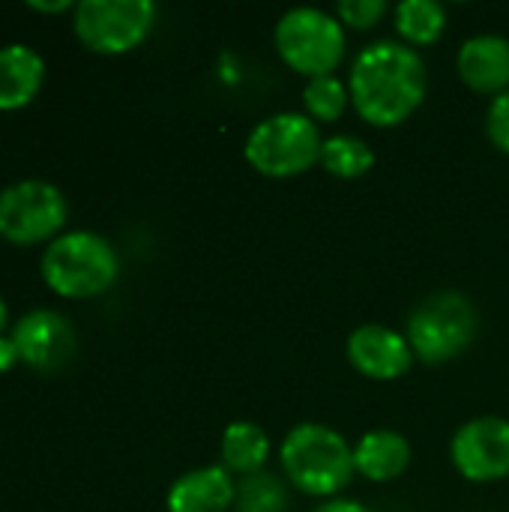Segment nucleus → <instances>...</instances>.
Returning a JSON list of instances; mask_svg holds the SVG:
<instances>
[{"instance_id": "nucleus-1", "label": "nucleus", "mask_w": 509, "mask_h": 512, "mask_svg": "<svg viewBox=\"0 0 509 512\" xmlns=\"http://www.w3.org/2000/svg\"><path fill=\"white\" fill-rule=\"evenodd\" d=\"M348 93L354 111L369 126H402L417 114L429 93L426 60L399 39L372 42L357 54L348 72Z\"/></svg>"}, {"instance_id": "nucleus-2", "label": "nucleus", "mask_w": 509, "mask_h": 512, "mask_svg": "<svg viewBox=\"0 0 509 512\" xmlns=\"http://www.w3.org/2000/svg\"><path fill=\"white\" fill-rule=\"evenodd\" d=\"M279 465L297 492L324 501L339 498L357 474L354 447L342 432L324 423H300L288 429L279 444Z\"/></svg>"}, {"instance_id": "nucleus-3", "label": "nucleus", "mask_w": 509, "mask_h": 512, "mask_svg": "<svg viewBox=\"0 0 509 512\" xmlns=\"http://www.w3.org/2000/svg\"><path fill=\"white\" fill-rule=\"evenodd\" d=\"M39 273L54 294L84 300L108 291L117 282L120 258L102 234L66 231L45 246Z\"/></svg>"}, {"instance_id": "nucleus-4", "label": "nucleus", "mask_w": 509, "mask_h": 512, "mask_svg": "<svg viewBox=\"0 0 509 512\" xmlns=\"http://www.w3.org/2000/svg\"><path fill=\"white\" fill-rule=\"evenodd\" d=\"M321 129L303 111H276L258 120L243 144L246 162L273 180H291L321 162Z\"/></svg>"}, {"instance_id": "nucleus-5", "label": "nucleus", "mask_w": 509, "mask_h": 512, "mask_svg": "<svg viewBox=\"0 0 509 512\" xmlns=\"http://www.w3.org/2000/svg\"><path fill=\"white\" fill-rule=\"evenodd\" d=\"M273 45L288 69L306 78H321L333 75L345 60L348 36L333 12L315 6H294L276 21Z\"/></svg>"}, {"instance_id": "nucleus-6", "label": "nucleus", "mask_w": 509, "mask_h": 512, "mask_svg": "<svg viewBox=\"0 0 509 512\" xmlns=\"http://www.w3.org/2000/svg\"><path fill=\"white\" fill-rule=\"evenodd\" d=\"M477 327H480L477 309L465 294L438 291L411 312L405 336L420 363L444 366L471 348Z\"/></svg>"}, {"instance_id": "nucleus-7", "label": "nucleus", "mask_w": 509, "mask_h": 512, "mask_svg": "<svg viewBox=\"0 0 509 512\" xmlns=\"http://www.w3.org/2000/svg\"><path fill=\"white\" fill-rule=\"evenodd\" d=\"M153 0H81L75 3V33L96 54H126L156 27Z\"/></svg>"}, {"instance_id": "nucleus-8", "label": "nucleus", "mask_w": 509, "mask_h": 512, "mask_svg": "<svg viewBox=\"0 0 509 512\" xmlns=\"http://www.w3.org/2000/svg\"><path fill=\"white\" fill-rule=\"evenodd\" d=\"M69 204L48 180H18L0 189V237L15 246H33L60 237Z\"/></svg>"}, {"instance_id": "nucleus-9", "label": "nucleus", "mask_w": 509, "mask_h": 512, "mask_svg": "<svg viewBox=\"0 0 509 512\" xmlns=\"http://www.w3.org/2000/svg\"><path fill=\"white\" fill-rule=\"evenodd\" d=\"M450 462L468 483H498L509 477V420L474 417L450 441Z\"/></svg>"}, {"instance_id": "nucleus-10", "label": "nucleus", "mask_w": 509, "mask_h": 512, "mask_svg": "<svg viewBox=\"0 0 509 512\" xmlns=\"http://www.w3.org/2000/svg\"><path fill=\"white\" fill-rule=\"evenodd\" d=\"M12 339L21 363L36 372H57L75 357V327L54 309H30L15 321Z\"/></svg>"}, {"instance_id": "nucleus-11", "label": "nucleus", "mask_w": 509, "mask_h": 512, "mask_svg": "<svg viewBox=\"0 0 509 512\" xmlns=\"http://www.w3.org/2000/svg\"><path fill=\"white\" fill-rule=\"evenodd\" d=\"M345 354L348 363L369 381H396L408 375L417 360L408 336L384 324H363L351 330Z\"/></svg>"}, {"instance_id": "nucleus-12", "label": "nucleus", "mask_w": 509, "mask_h": 512, "mask_svg": "<svg viewBox=\"0 0 509 512\" xmlns=\"http://www.w3.org/2000/svg\"><path fill=\"white\" fill-rule=\"evenodd\" d=\"M456 72L468 90L480 96H501L509 90V39L498 33H477L462 42Z\"/></svg>"}, {"instance_id": "nucleus-13", "label": "nucleus", "mask_w": 509, "mask_h": 512, "mask_svg": "<svg viewBox=\"0 0 509 512\" xmlns=\"http://www.w3.org/2000/svg\"><path fill=\"white\" fill-rule=\"evenodd\" d=\"M237 501V480L222 465H204L180 474L165 498L168 512H228Z\"/></svg>"}, {"instance_id": "nucleus-14", "label": "nucleus", "mask_w": 509, "mask_h": 512, "mask_svg": "<svg viewBox=\"0 0 509 512\" xmlns=\"http://www.w3.org/2000/svg\"><path fill=\"white\" fill-rule=\"evenodd\" d=\"M411 441L396 429H372L354 444V468L369 483H393L411 468Z\"/></svg>"}, {"instance_id": "nucleus-15", "label": "nucleus", "mask_w": 509, "mask_h": 512, "mask_svg": "<svg viewBox=\"0 0 509 512\" xmlns=\"http://www.w3.org/2000/svg\"><path fill=\"white\" fill-rule=\"evenodd\" d=\"M45 81V60L36 48L12 42L0 48V111L24 108Z\"/></svg>"}, {"instance_id": "nucleus-16", "label": "nucleus", "mask_w": 509, "mask_h": 512, "mask_svg": "<svg viewBox=\"0 0 509 512\" xmlns=\"http://www.w3.org/2000/svg\"><path fill=\"white\" fill-rule=\"evenodd\" d=\"M222 468H228L234 477H252L267 471L270 459V438L267 432L252 420H234L225 426L219 441Z\"/></svg>"}, {"instance_id": "nucleus-17", "label": "nucleus", "mask_w": 509, "mask_h": 512, "mask_svg": "<svg viewBox=\"0 0 509 512\" xmlns=\"http://www.w3.org/2000/svg\"><path fill=\"white\" fill-rule=\"evenodd\" d=\"M393 24L408 48H426L441 42L447 30V9L438 0H402L393 9Z\"/></svg>"}, {"instance_id": "nucleus-18", "label": "nucleus", "mask_w": 509, "mask_h": 512, "mask_svg": "<svg viewBox=\"0 0 509 512\" xmlns=\"http://www.w3.org/2000/svg\"><path fill=\"white\" fill-rule=\"evenodd\" d=\"M318 165H321L330 177L357 180V177H366V174L375 168V150H372L360 135L339 132V135L324 138L321 162H318Z\"/></svg>"}, {"instance_id": "nucleus-19", "label": "nucleus", "mask_w": 509, "mask_h": 512, "mask_svg": "<svg viewBox=\"0 0 509 512\" xmlns=\"http://www.w3.org/2000/svg\"><path fill=\"white\" fill-rule=\"evenodd\" d=\"M351 105V93H348V81H342L339 75H321V78H309L306 90H303V114L315 123H336Z\"/></svg>"}, {"instance_id": "nucleus-20", "label": "nucleus", "mask_w": 509, "mask_h": 512, "mask_svg": "<svg viewBox=\"0 0 509 512\" xmlns=\"http://www.w3.org/2000/svg\"><path fill=\"white\" fill-rule=\"evenodd\" d=\"M231 512H288V480L270 471L243 477Z\"/></svg>"}, {"instance_id": "nucleus-21", "label": "nucleus", "mask_w": 509, "mask_h": 512, "mask_svg": "<svg viewBox=\"0 0 509 512\" xmlns=\"http://www.w3.org/2000/svg\"><path fill=\"white\" fill-rule=\"evenodd\" d=\"M387 12H390V6L384 0H339L333 15L342 21V27L372 30V27H378L384 21Z\"/></svg>"}, {"instance_id": "nucleus-22", "label": "nucleus", "mask_w": 509, "mask_h": 512, "mask_svg": "<svg viewBox=\"0 0 509 512\" xmlns=\"http://www.w3.org/2000/svg\"><path fill=\"white\" fill-rule=\"evenodd\" d=\"M486 135L498 153L509 156V90L495 96L486 108Z\"/></svg>"}, {"instance_id": "nucleus-23", "label": "nucleus", "mask_w": 509, "mask_h": 512, "mask_svg": "<svg viewBox=\"0 0 509 512\" xmlns=\"http://www.w3.org/2000/svg\"><path fill=\"white\" fill-rule=\"evenodd\" d=\"M15 363H21V354H18V345L12 336H0V372H9Z\"/></svg>"}, {"instance_id": "nucleus-24", "label": "nucleus", "mask_w": 509, "mask_h": 512, "mask_svg": "<svg viewBox=\"0 0 509 512\" xmlns=\"http://www.w3.org/2000/svg\"><path fill=\"white\" fill-rule=\"evenodd\" d=\"M312 512H372V510H369V507H363L360 501H351V498H333V501L318 504Z\"/></svg>"}, {"instance_id": "nucleus-25", "label": "nucleus", "mask_w": 509, "mask_h": 512, "mask_svg": "<svg viewBox=\"0 0 509 512\" xmlns=\"http://www.w3.org/2000/svg\"><path fill=\"white\" fill-rule=\"evenodd\" d=\"M27 6L36 9V12H66V9H75L69 0H30Z\"/></svg>"}, {"instance_id": "nucleus-26", "label": "nucleus", "mask_w": 509, "mask_h": 512, "mask_svg": "<svg viewBox=\"0 0 509 512\" xmlns=\"http://www.w3.org/2000/svg\"><path fill=\"white\" fill-rule=\"evenodd\" d=\"M6 321H9V309H6V303H3V297H0V333H3V327H6Z\"/></svg>"}]
</instances>
